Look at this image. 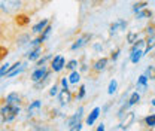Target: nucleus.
I'll return each instance as SVG.
<instances>
[{
  "label": "nucleus",
  "mask_w": 155,
  "mask_h": 131,
  "mask_svg": "<svg viewBox=\"0 0 155 131\" xmlns=\"http://www.w3.org/2000/svg\"><path fill=\"white\" fill-rule=\"evenodd\" d=\"M21 112V106H15V104H9L5 101V104L0 107V118L3 122H12Z\"/></svg>",
  "instance_id": "nucleus-1"
},
{
  "label": "nucleus",
  "mask_w": 155,
  "mask_h": 131,
  "mask_svg": "<svg viewBox=\"0 0 155 131\" xmlns=\"http://www.w3.org/2000/svg\"><path fill=\"white\" fill-rule=\"evenodd\" d=\"M22 8V0H0V12L5 15H15Z\"/></svg>",
  "instance_id": "nucleus-2"
},
{
  "label": "nucleus",
  "mask_w": 155,
  "mask_h": 131,
  "mask_svg": "<svg viewBox=\"0 0 155 131\" xmlns=\"http://www.w3.org/2000/svg\"><path fill=\"white\" fill-rule=\"evenodd\" d=\"M84 106H79L78 107V110L69 119H67V128L70 131H81L82 130V125H84V122H82V118H84Z\"/></svg>",
  "instance_id": "nucleus-3"
},
{
  "label": "nucleus",
  "mask_w": 155,
  "mask_h": 131,
  "mask_svg": "<svg viewBox=\"0 0 155 131\" xmlns=\"http://www.w3.org/2000/svg\"><path fill=\"white\" fill-rule=\"evenodd\" d=\"M109 61H110V58L109 57H100V58H97L96 61L93 63V66H91V75H100L101 72H104L106 69H107V64H109Z\"/></svg>",
  "instance_id": "nucleus-4"
},
{
  "label": "nucleus",
  "mask_w": 155,
  "mask_h": 131,
  "mask_svg": "<svg viewBox=\"0 0 155 131\" xmlns=\"http://www.w3.org/2000/svg\"><path fill=\"white\" fill-rule=\"evenodd\" d=\"M91 39H93V34L91 33H84L82 36H79V38L70 45V51H79V49H82V48H85L90 42H91Z\"/></svg>",
  "instance_id": "nucleus-5"
},
{
  "label": "nucleus",
  "mask_w": 155,
  "mask_h": 131,
  "mask_svg": "<svg viewBox=\"0 0 155 131\" xmlns=\"http://www.w3.org/2000/svg\"><path fill=\"white\" fill-rule=\"evenodd\" d=\"M25 67H27V61H17V63H14V64L9 66V70L6 72L5 77H8V79L9 77H15L17 75L22 73L25 70Z\"/></svg>",
  "instance_id": "nucleus-6"
},
{
  "label": "nucleus",
  "mask_w": 155,
  "mask_h": 131,
  "mask_svg": "<svg viewBox=\"0 0 155 131\" xmlns=\"http://www.w3.org/2000/svg\"><path fill=\"white\" fill-rule=\"evenodd\" d=\"M127 25H128V22L124 18L116 19L115 22H112L109 25V36H116L118 31H125L127 30Z\"/></svg>",
  "instance_id": "nucleus-7"
},
{
  "label": "nucleus",
  "mask_w": 155,
  "mask_h": 131,
  "mask_svg": "<svg viewBox=\"0 0 155 131\" xmlns=\"http://www.w3.org/2000/svg\"><path fill=\"white\" fill-rule=\"evenodd\" d=\"M49 67L54 73H60L63 69H66V58L63 55H54L49 63Z\"/></svg>",
  "instance_id": "nucleus-8"
},
{
  "label": "nucleus",
  "mask_w": 155,
  "mask_h": 131,
  "mask_svg": "<svg viewBox=\"0 0 155 131\" xmlns=\"http://www.w3.org/2000/svg\"><path fill=\"white\" fill-rule=\"evenodd\" d=\"M57 97H58V101H60V106H61V107L67 106V104L72 101V98H73L70 88H61Z\"/></svg>",
  "instance_id": "nucleus-9"
},
{
  "label": "nucleus",
  "mask_w": 155,
  "mask_h": 131,
  "mask_svg": "<svg viewBox=\"0 0 155 131\" xmlns=\"http://www.w3.org/2000/svg\"><path fill=\"white\" fill-rule=\"evenodd\" d=\"M5 101L9 104H15V106H21L22 104V95L17 91H12L5 97Z\"/></svg>",
  "instance_id": "nucleus-10"
},
{
  "label": "nucleus",
  "mask_w": 155,
  "mask_h": 131,
  "mask_svg": "<svg viewBox=\"0 0 155 131\" xmlns=\"http://www.w3.org/2000/svg\"><path fill=\"white\" fill-rule=\"evenodd\" d=\"M100 112H101V107H94L91 112L87 115V118H85V125H88V127H91V125H94L96 124V121L98 119V116H100Z\"/></svg>",
  "instance_id": "nucleus-11"
},
{
  "label": "nucleus",
  "mask_w": 155,
  "mask_h": 131,
  "mask_svg": "<svg viewBox=\"0 0 155 131\" xmlns=\"http://www.w3.org/2000/svg\"><path fill=\"white\" fill-rule=\"evenodd\" d=\"M51 24V19L49 18H43V19H40L39 22H36L33 27H31V33L33 34H40L48 25Z\"/></svg>",
  "instance_id": "nucleus-12"
},
{
  "label": "nucleus",
  "mask_w": 155,
  "mask_h": 131,
  "mask_svg": "<svg viewBox=\"0 0 155 131\" xmlns=\"http://www.w3.org/2000/svg\"><path fill=\"white\" fill-rule=\"evenodd\" d=\"M25 57H27V61H38L39 58L42 57V45L33 48V49H27Z\"/></svg>",
  "instance_id": "nucleus-13"
},
{
  "label": "nucleus",
  "mask_w": 155,
  "mask_h": 131,
  "mask_svg": "<svg viewBox=\"0 0 155 131\" xmlns=\"http://www.w3.org/2000/svg\"><path fill=\"white\" fill-rule=\"evenodd\" d=\"M148 84H149V77L145 75H140L139 77H137V82H136V87L140 90V91H145L146 88H148Z\"/></svg>",
  "instance_id": "nucleus-14"
},
{
  "label": "nucleus",
  "mask_w": 155,
  "mask_h": 131,
  "mask_svg": "<svg viewBox=\"0 0 155 131\" xmlns=\"http://www.w3.org/2000/svg\"><path fill=\"white\" fill-rule=\"evenodd\" d=\"M42 107V100H35L31 101L28 106H27V112H28V116H33L36 110H39Z\"/></svg>",
  "instance_id": "nucleus-15"
},
{
  "label": "nucleus",
  "mask_w": 155,
  "mask_h": 131,
  "mask_svg": "<svg viewBox=\"0 0 155 131\" xmlns=\"http://www.w3.org/2000/svg\"><path fill=\"white\" fill-rule=\"evenodd\" d=\"M145 57V52H143V49H137V51H133V52H130V61L133 63V64H139V61L142 60Z\"/></svg>",
  "instance_id": "nucleus-16"
},
{
  "label": "nucleus",
  "mask_w": 155,
  "mask_h": 131,
  "mask_svg": "<svg viewBox=\"0 0 155 131\" xmlns=\"http://www.w3.org/2000/svg\"><path fill=\"white\" fill-rule=\"evenodd\" d=\"M69 82H70V85H78L79 82H81V72L79 70H72L70 73H69Z\"/></svg>",
  "instance_id": "nucleus-17"
},
{
  "label": "nucleus",
  "mask_w": 155,
  "mask_h": 131,
  "mask_svg": "<svg viewBox=\"0 0 155 131\" xmlns=\"http://www.w3.org/2000/svg\"><path fill=\"white\" fill-rule=\"evenodd\" d=\"M30 34L28 33H25V34H21V36H18V39H17V45H18V48H22V46H28V43H30Z\"/></svg>",
  "instance_id": "nucleus-18"
},
{
  "label": "nucleus",
  "mask_w": 155,
  "mask_h": 131,
  "mask_svg": "<svg viewBox=\"0 0 155 131\" xmlns=\"http://www.w3.org/2000/svg\"><path fill=\"white\" fill-rule=\"evenodd\" d=\"M15 22L18 24V27H24V25H27L30 22V18L27 15H22V14L18 12V15H15Z\"/></svg>",
  "instance_id": "nucleus-19"
},
{
  "label": "nucleus",
  "mask_w": 155,
  "mask_h": 131,
  "mask_svg": "<svg viewBox=\"0 0 155 131\" xmlns=\"http://www.w3.org/2000/svg\"><path fill=\"white\" fill-rule=\"evenodd\" d=\"M136 15V19H145V18H152V12L149 11V9H142V11H139Z\"/></svg>",
  "instance_id": "nucleus-20"
},
{
  "label": "nucleus",
  "mask_w": 155,
  "mask_h": 131,
  "mask_svg": "<svg viewBox=\"0 0 155 131\" xmlns=\"http://www.w3.org/2000/svg\"><path fill=\"white\" fill-rule=\"evenodd\" d=\"M143 122L148 128H155V113H149L148 116H145Z\"/></svg>",
  "instance_id": "nucleus-21"
},
{
  "label": "nucleus",
  "mask_w": 155,
  "mask_h": 131,
  "mask_svg": "<svg viewBox=\"0 0 155 131\" xmlns=\"http://www.w3.org/2000/svg\"><path fill=\"white\" fill-rule=\"evenodd\" d=\"M51 33H52V24H49V25H48V27L39 34V38H40V40L45 43V40H48V38L51 36Z\"/></svg>",
  "instance_id": "nucleus-22"
},
{
  "label": "nucleus",
  "mask_w": 155,
  "mask_h": 131,
  "mask_svg": "<svg viewBox=\"0 0 155 131\" xmlns=\"http://www.w3.org/2000/svg\"><path fill=\"white\" fill-rule=\"evenodd\" d=\"M116 90H118V80L116 79H112L110 82H109V87H107V94L109 95H114L116 93Z\"/></svg>",
  "instance_id": "nucleus-23"
},
{
  "label": "nucleus",
  "mask_w": 155,
  "mask_h": 131,
  "mask_svg": "<svg viewBox=\"0 0 155 131\" xmlns=\"http://www.w3.org/2000/svg\"><path fill=\"white\" fill-rule=\"evenodd\" d=\"M51 60H52V55H51V54H45V55L40 57L38 61H36V66H38V67L39 66H46V63L51 61Z\"/></svg>",
  "instance_id": "nucleus-24"
},
{
  "label": "nucleus",
  "mask_w": 155,
  "mask_h": 131,
  "mask_svg": "<svg viewBox=\"0 0 155 131\" xmlns=\"http://www.w3.org/2000/svg\"><path fill=\"white\" fill-rule=\"evenodd\" d=\"M148 6V2H137L133 5V8H131V11H133V14H137L139 11H142V9H145Z\"/></svg>",
  "instance_id": "nucleus-25"
},
{
  "label": "nucleus",
  "mask_w": 155,
  "mask_h": 131,
  "mask_svg": "<svg viewBox=\"0 0 155 131\" xmlns=\"http://www.w3.org/2000/svg\"><path fill=\"white\" fill-rule=\"evenodd\" d=\"M78 66H79V61H78V60H70V61L66 63V70H69V72L76 70Z\"/></svg>",
  "instance_id": "nucleus-26"
},
{
  "label": "nucleus",
  "mask_w": 155,
  "mask_h": 131,
  "mask_svg": "<svg viewBox=\"0 0 155 131\" xmlns=\"http://www.w3.org/2000/svg\"><path fill=\"white\" fill-rule=\"evenodd\" d=\"M145 75L149 77V80H155V66H148L145 70Z\"/></svg>",
  "instance_id": "nucleus-27"
},
{
  "label": "nucleus",
  "mask_w": 155,
  "mask_h": 131,
  "mask_svg": "<svg viewBox=\"0 0 155 131\" xmlns=\"http://www.w3.org/2000/svg\"><path fill=\"white\" fill-rule=\"evenodd\" d=\"M137 38H139V34H137L136 31H128V33H127V43H128V45H133L136 40H137Z\"/></svg>",
  "instance_id": "nucleus-28"
},
{
  "label": "nucleus",
  "mask_w": 155,
  "mask_h": 131,
  "mask_svg": "<svg viewBox=\"0 0 155 131\" xmlns=\"http://www.w3.org/2000/svg\"><path fill=\"white\" fill-rule=\"evenodd\" d=\"M85 94H87L85 85H81V87H79V91H78L76 95H75V98H76V100H84V98H85Z\"/></svg>",
  "instance_id": "nucleus-29"
},
{
  "label": "nucleus",
  "mask_w": 155,
  "mask_h": 131,
  "mask_svg": "<svg viewBox=\"0 0 155 131\" xmlns=\"http://www.w3.org/2000/svg\"><path fill=\"white\" fill-rule=\"evenodd\" d=\"M9 63H5V64H2L0 66V77H5V75H6V72L9 70Z\"/></svg>",
  "instance_id": "nucleus-30"
},
{
  "label": "nucleus",
  "mask_w": 155,
  "mask_h": 131,
  "mask_svg": "<svg viewBox=\"0 0 155 131\" xmlns=\"http://www.w3.org/2000/svg\"><path fill=\"white\" fill-rule=\"evenodd\" d=\"M119 55H121V48H118V49H115V51H112V54H110V61H114L115 63L116 60L119 58Z\"/></svg>",
  "instance_id": "nucleus-31"
},
{
  "label": "nucleus",
  "mask_w": 155,
  "mask_h": 131,
  "mask_svg": "<svg viewBox=\"0 0 155 131\" xmlns=\"http://www.w3.org/2000/svg\"><path fill=\"white\" fill-rule=\"evenodd\" d=\"M58 93H60V88H58L57 84H54V85L51 87V90H49V95H51V97H57Z\"/></svg>",
  "instance_id": "nucleus-32"
},
{
  "label": "nucleus",
  "mask_w": 155,
  "mask_h": 131,
  "mask_svg": "<svg viewBox=\"0 0 155 131\" xmlns=\"http://www.w3.org/2000/svg\"><path fill=\"white\" fill-rule=\"evenodd\" d=\"M60 84H61V88H69V85H70V82H69V77L63 76V77H61V80H60Z\"/></svg>",
  "instance_id": "nucleus-33"
},
{
  "label": "nucleus",
  "mask_w": 155,
  "mask_h": 131,
  "mask_svg": "<svg viewBox=\"0 0 155 131\" xmlns=\"http://www.w3.org/2000/svg\"><path fill=\"white\" fill-rule=\"evenodd\" d=\"M93 49L96 51L97 54H100V52L103 51V45H101V43H98V42H94V43H93Z\"/></svg>",
  "instance_id": "nucleus-34"
},
{
  "label": "nucleus",
  "mask_w": 155,
  "mask_h": 131,
  "mask_svg": "<svg viewBox=\"0 0 155 131\" xmlns=\"http://www.w3.org/2000/svg\"><path fill=\"white\" fill-rule=\"evenodd\" d=\"M81 2H87V3H90V5H93V6L96 8L97 5H100V3H103V2H106V0H81Z\"/></svg>",
  "instance_id": "nucleus-35"
},
{
  "label": "nucleus",
  "mask_w": 155,
  "mask_h": 131,
  "mask_svg": "<svg viewBox=\"0 0 155 131\" xmlns=\"http://www.w3.org/2000/svg\"><path fill=\"white\" fill-rule=\"evenodd\" d=\"M79 66H81V69H79V72H81V73H84V72H87V70H88V66H87V64H79Z\"/></svg>",
  "instance_id": "nucleus-36"
},
{
  "label": "nucleus",
  "mask_w": 155,
  "mask_h": 131,
  "mask_svg": "<svg viewBox=\"0 0 155 131\" xmlns=\"http://www.w3.org/2000/svg\"><path fill=\"white\" fill-rule=\"evenodd\" d=\"M109 107H110V103H109V104H106L104 107H101V112H103V113H107V112H109Z\"/></svg>",
  "instance_id": "nucleus-37"
},
{
  "label": "nucleus",
  "mask_w": 155,
  "mask_h": 131,
  "mask_svg": "<svg viewBox=\"0 0 155 131\" xmlns=\"http://www.w3.org/2000/svg\"><path fill=\"white\" fill-rule=\"evenodd\" d=\"M96 130H97V131H104V130H106V127H104V124H103V122H101V124H100V125H98V127H97Z\"/></svg>",
  "instance_id": "nucleus-38"
},
{
  "label": "nucleus",
  "mask_w": 155,
  "mask_h": 131,
  "mask_svg": "<svg viewBox=\"0 0 155 131\" xmlns=\"http://www.w3.org/2000/svg\"><path fill=\"white\" fill-rule=\"evenodd\" d=\"M151 104H152V106L155 107V98H152V100H151Z\"/></svg>",
  "instance_id": "nucleus-39"
}]
</instances>
